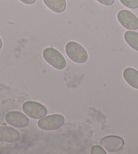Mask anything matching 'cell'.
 <instances>
[{
  "mask_svg": "<svg viewBox=\"0 0 138 154\" xmlns=\"http://www.w3.org/2000/svg\"><path fill=\"white\" fill-rule=\"evenodd\" d=\"M65 51L70 59L78 64L86 63L88 59L86 50L76 42H69L66 45Z\"/></svg>",
  "mask_w": 138,
  "mask_h": 154,
  "instance_id": "1",
  "label": "cell"
},
{
  "mask_svg": "<svg viewBox=\"0 0 138 154\" xmlns=\"http://www.w3.org/2000/svg\"><path fill=\"white\" fill-rule=\"evenodd\" d=\"M44 60L55 69L62 70L66 67V60L64 56L54 48H46L43 51Z\"/></svg>",
  "mask_w": 138,
  "mask_h": 154,
  "instance_id": "2",
  "label": "cell"
},
{
  "mask_svg": "<svg viewBox=\"0 0 138 154\" xmlns=\"http://www.w3.org/2000/svg\"><path fill=\"white\" fill-rule=\"evenodd\" d=\"M65 122V118L61 114H53L41 118L38 122V126L44 131H56L60 128Z\"/></svg>",
  "mask_w": 138,
  "mask_h": 154,
  "instance_id": "3",
  "label": "cell"
},
{
  "mask_svg": "<svg viewBox=\"0 0 138 154\" xmlns=\"http://www.w3.org/2000/svg\"><path fill=\"white\" fill-rule=\"evenodd\" d=\"M22 110L26 116L34 119L43 118L47 114V109L44 105L33 100H29L24 103Z\"/></svg>",
  "mask_w": 138,
  "mask_h": 154,
  "instance_id": "4",
  "label": "cell"
},
{
  "mask_svg": "<svg viewBox=\"0 0 138 154\" xmlns=\"http://www.w3.org/2000/svg\"><path fill=\"white\" fill-rule=\"evenodd\" d=\"M124 141L123 138L116 135H109L102 138L100 145L109 153H116L124 147Z\"/></svg>",
  "mask_w": 138,
  "mask_h": 154,
  "instance_id": "5",
  "label": "cell"
},
{
  "mask_svg": "<svg viewBox=\"0 0 138 154\" xmlns=\"http://www.w3.org/2000/svg\"><path fill=\"white\" fill-rule=\"evenodd\" d=\"M117 19L121 25L128 30L138 29V18L134 13L127 10H122L117 14Z\"/></svg>",
  "mask_w": 138,
  "mask_h": 154,
  "instance_id": "6",
  "label": "cell"
},
{
  "mask_svg": "<svg viewBox=\"0 0 138 154\" xmlns=\"http://www.w3.org/2000/svg\"><path fill=\"white\" fill-rule=\"evenodd\" d=\"M6 122L10 126L18 128L27 127L29 124V119L25 114L17 111H9L5 116Z\"/></svg>",
  "mask_w": 138,
  "mask_h": 154,
  "instance_id": "7",
  "label": "cell"
},
{
  "mask_svg": "<svg viewBox=\"0 0 138 154\" xmlns=\"http://www.w3.org/2000/svg\"><path fill=\"white\" fill-rule=\"evenodd\" d=\"M20 139V134L16 129L11 126H0V141L14 143Z\"/></svg>",
  "mask_w": 138,
  "mask_h": 154,
  "instance_id": "8",
  "label": "cell"
},
{
  "mask_svg": "<svg viewBox=\"0 0 138 154\" xmlns=\"http://www.w3.org/2000/svg\"><path fill=\"white\" fill-rule=\"evenodd\" d=\"M123 78L130 86L138 89V71L128 67L123 71Z\"/></svg>",
  "mask_w": 138,
  "mask_h": 154,
  "instance_id": "9",
  "label": "cell"
},
{
  "mask_svg": "<svg viewBox=\"0 0 138 154\" xmlns=\"http://www.w3.org/2000/svg\"><path fill=\"white\" fill-rule=\"evenodd\" d=\"M46 6L56 13H62L66 7V0H44Z\"/></svg>",
  "mask_w": 138,
  "mask_h": 154,
  "instance_id": "10",
  "label": "cell"
},
{
  "mask_svg": "<svg viewBox=\"0 0 138 154\" xmlns=\"http://www.w3.org/2000/svg\"><path fill=\"white\" fill-rule=\"evenodd\" d=\"M124 40L129 46L136 51H138V33L136 31H127L124 35Z\"/></svg>",
  "mask_w": 138,
  "mask_h": 154,
  "instance_id": "11",
  "label": "cell"
},
{
  "mask_svg": "<svg viewBox=\"0 0 138 154\" xmlns=\"http://www.w3.org/2000/svg\"><path fill=\"white\" fill-rule=\"evenodd\" d=\"M123 6L131 9L138 8V0H119Z\"/></svg>",
  "mask_w": 138,
  "mask_h": 154,
  "instance_id": "12",
  "label": "cell"
},
{
  "mask_svg": "<svg viewBox=\"0 0 138 154\" xmlns=\"http://www.w3.org/2000/svg\"><path fill=\"white\" fill-rule=\"evenodd\" d=\"M90 153L92 154H106V151L101 145H94L91 149Z\"/></svg>",
  "mask_w": 138,
  "mask_h": 154,
  "instance_id": "13",
  "label": "cell"
},
{
  "mask_svg": "<svg viewBox=\"0 0 138 154\" xmlns=\"http://www.w3.org/2000/svg\"><path fill=\"white\" fill-rule=\"evenodd\" d=\"M97 1L101 4L104 5V6H110L115 3V0H97Z\"/></svg>",
  "mask_w": 138,
  "mask_h": 154,
  "instance_id": "14",
  "label": "cell"
},
{
  "mask_svg": "<svg viewBox=\"0 0 138 154\" xmlns=\"http://www.w3.org/2000/svg\"><path fill=\"white\" fill-rule=\"evenodd\" d=\"M20 2H22V3H24V4H28V5H30V4H34V2H36V0H20Z\"/></svg>",
  "mask_w": 138,
  "mask_h": 154,
  "instance_id": "15",
  "label": "cell"
},
{
  "mask_svg": "<svg viewBox=\"0 0 138 154\" xmlns=\"http://www.w3.org/2000/svg\"><path fill=\"white\" fill-rule=\"evenodd\" d=\"M2 41L1 38H0V50L2 49Z\"/></svg>",
  "mask_w": 138,
  "mask_h": 154,
  "instance_id": "16",
  "label": "cell"
}]
</instances>
